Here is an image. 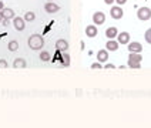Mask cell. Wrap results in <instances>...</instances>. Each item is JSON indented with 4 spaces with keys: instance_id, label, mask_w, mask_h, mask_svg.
Returning a JSON list of instances; mask_svg holds the SVG:
<instances>
[{
    "instance_id": "cell-1",
    "label": "cell",
    "mask_w": 151,
    "mask_h": 128,
    "mask_svg": "<svg viewBox=\"0 0 151 128\" xmlns=\"http://www.w3.org/2000/svg\"><path fill=\"white\" fill-rule=\"evenodd\" d=\"M27 44H29V47L34 51H39L43 49V46H44V39H43L40 34H32L30 37H29V40H27Z\"/></svg>"
},
{
    "instance_id": "cell-2",
    "label": "cell",
    "mask_w": 151,
    "mask_h": 128,
    "mask_svg": "<svg viewBox=\"0 0 151 128\" xmlns=\"http://www.w3.org/2000/svg\"><path fill=\"white\" fill-rule=\"evenodd\" d=\"M137 17L141 20V21H147L151 19V9L150 7H140L137 11Z\"/></svg>"
},
{
    "instance_id": "cell-3",
    "label": "cell",
    "mask_w": 151,
    "mask_h": 128,
    "mask_svg": "<svg viewBox=\"0 0 151 128\" xmlns=\"http://www.w3.org/2000/svg\"><path fill=\"white\" fill-rule=\"evenodd\" d=\"M110 16L113 17L114 20H120V19H123L124 11H123L121 6H113V7L110 9Z\"/></svg>"
},
{
    "instance_id": "cell-4",
    "label": "cell",
    "mask_w": 151,
    "mask_h": 128,
    "mask_svg": "<svg viewBox=\"0 0 151 128\" xmlns=\"http://www.w3.org/2000/svg\"><path fill=\"white\" fill-rule=\"evenodd\" d=\"M13 26H14V29H16L17 31H23L26 29V20L23 19V17H14L13 19Z\"/></svg>"
},
{
    "instance_id": "cell-5",
    "label": "cell",
    "mask_w": 151,
    "mask_h": 128,
    "mask_svg": "<svg viewBox=\"0 0 151 128\" xmlns=\"http://www.w3.org/2000/svg\"><path fill=\"white\" fill-rule=\"evenodd\" d=\"M104 21H106V14H104L103 11H96V13L93 14V23L96 26L104 24Z\"/></svg>"
},
{
    "instance_id": "cell-6",
    "label": "cell",
    "mask_w": 151,
    "mask_h": 128,
    "mask_svg": "<svg viewBox=\"0 0 151 128\" xmlns=\"http://www.w3.org/2000/svg\"><path fill=\"white\" fill-rule=\"evenodd\" d=\"M127 47H128L130 53H141L143 51V46H141V43L138 41H130Z\"/></svg>"
},
{
    "instance_id": "cell-7",
    "label": "cell",
    "mask_w": 151,
    "mask_h": 128,
    "mask_svg": "<svg viewBox=\"0 0 151 128\" xmlns=\"http://www.w3.org/2000/svg\"><path fill=\"white\" fill-rule=\"evenodd\" d=\"M44 10H46L47 13H57V11H60V6L56 4L54 1H47V3L44 4Z\"/></svg>"
},
{
    "instance_id": "cell-8",
    "label": "cell",
    "mask_w": 151,
    "mask_h": 128,
    "mask_svg": "<svg viewBox=\"0 0 151 128\" xmlns=\"http://www.w3.org/2000/svg\"><path fill=\"white\" fill-rule=\"evenodd\" d=\"M56 49L61 53H64V51L68 50V41L67 40H64V39H59L57 41H56Z\"/></svg>"
},
{
    "instance_id": "cell-9",
    "label": "cell",
    "mask_w": 151,
    "mask_h": 128,
    "mask_svg": "<svg viewBox=\"0 0 151 128\" xmlns=\"http://www.w3.org/2000/svg\"><path fill=\"white\" fill-rule=\"evenodd\" d=\"M117 41H118V44H128V43H130V33H127V31L118 33Z\"/></svg>"
},
{
    "instance_id": "cell-10",
    "label": "cell",
    "mask_w": 151,
    "mask_h": 128,
    "mask_svg": "<svg viewBox=\"0 0 151 128\" xmlns=\"http://www.w3.org/2000/svg\"><path fill=\"white\" fill-rule=\"evenodd\" d=\"M141 61H143V56L140 53H130L127 64H130V63H141Z\"/></svg>"
},
{
    "instance_id": "cell-11",
    "label": "cell",
    "mask_w": 151,
    "mask_h": 128,
    "mask_svg": "<svg viewBox=\"0 0 151 128\" xmlns=\"http://www.w3.org/2000/svg\"><path fill=\"white\" fill-rule=\"evenodd\" d=\"M97 33H99V30H97L96 24H90V26H87V27H86V34H87V37L93 39V37H96V36H97Z\"/></svg>"
},
{
    "instance_id": "cell-12",
    "label": "cell",
    "mask_w": 151,
    "mask_h": 128,
    "mask_svg": "<svg viewBox=\"0 0 151 128\" xmlns=\"http://www.w3.org/2000/svg\"><path fill=\"white\" fill-rule=\"evenodd\" d=\"M107 60H109V51L107 50L97 51V61H99V63H106Z\"/></svg>"
},
{
    "instance_id": "cell-13",
    "label": "cell",
    "mask_w": 151,
    "mask_h": 128,
    "mask_svg": "<svg viewBox=\"0 0 151 128\" xmlns=\"http://www.w3.org/2000/svg\"><path fill=\"white\" fill-rule=\"evenodd\" d=\"M1 16H3V19H6V20H10V19H14L16 14H14V11H13L12 9L4 7L1 10Z\"/></svg>"
},
{
    "instance_id": "cell-14",
    "label": "cell",
    "mask_w": 151,
    "mask_h": 128,
    "mask_svg": "<svg viewBox=\"0 0 151 128\" xmlns=\"http://www.w3.org/2000/svg\"><path fill=\"white\" fill-rule=\"evenodd\" d=\"M117 34H118L117 27H109V29L106 30V37H107L109 40H113L114 37H117Z\"/></svg>"
},
{
    "instance_id": "cell-15",
    "label": "cell",
    "mask_w": 151,
    "mask_h": 128,
    "mask_svg": "<svg viewBox=\"0 0 151 128\" xmlns=\"http://www.w3.org/2000/svg\"><path fill=\"white\" fill-rule=\"evenodd\" d=\"M106 50L107 51H117L118 50V41L116 40H109L106 43Z\"/></svg>"
},
{
    "instance_id": "cell-16",
    "label": "cell",
    "mask_w": 151,
    "mask_h": 128,
    "mask_svg": "<svg viewBox=\"0 0 151 128\" xmlns=\"http://www.w3.org/2000/svg\"><path fill=\"white\" fill-rule=\"evenodd\" d=\"M27 67V63L24 59H16L13 61V68H26Z\"/></svg>"
},
{
    "instance_id": "cell-17",
    "label": "cell",
    "mask_w": 151,
    "mask_h": 128,
    "mask_svg": "<svg viewBox=\"0 0 151 128\" xmlns=\"http://www.w3.org/2000/svg\"><path fill=\"white\" fill-rule=\"evenodd\" d=\"M60 63H61V66H64V67H68V66H70V56H68L67 51H64V53H63Z\"/></svg>"
},
{
    "instance_id": "cell-18",
    "label": "cell",
    "mask_w": 151,
    "mask_h": 128,
    "mask_svg": "<svg viewBox=\"0 0 151 128\" xmlns=\"http://www.w3.org/2000/svg\"><path fill=\"white\" fill-rule=\"evenodd\" d=\"M7 50L12 51V53H14V51L19 50V41H16V40H10L7 44Z\"/></svg>"
},
{
    "instance_id": "cell-19",
    "label": "cell",
    "mask_w": 151,
    "mask_h": 128,
    "mask_svg": "<svg viewBox=\"0 0 151 128\" xmlns=\"http://www.w3.org/2000/svg\"><path fill=\"white\" fill-rule=\"evenodd\" d=\"M39 57H40V60H42V61H44V63L50 61V59H51V56H50V53H49V51H42Z\"/></svg>"
},
{
    "instance_id": "cell-20",
    "label": "cell",
    "mask_w": 151,
    "mask_h": 128,
    "mask_svg": "<svg viewBox=\"0 0 151 128\" xmlns=\"http://www.w3.org/2000/svg\"><path fill=\"white\" fill-rule=\"evenodd\" d=\"M24 19L26 21H34V19H36V14H34V11H26L24 14Z\"/></svg>"
},
{
    "instance_id": "cell-21",
    "label": "cell",
    "mask_w": 151,
    "mask_h": 128,
    "mask_svg": "<svg viewBox=\"0 0 151 128\" xmlns=\"http://www.w3.org/2000/svg\"><path fill=\"white\" fill-rule=\"evenodd\" d=\"M144 39H145V41L148 43V44H151V29H148V30L144 33Z\"/></svg>"
},
{
    "instance_id": "cell-22",
    "label": "cell",
    "mask_w": 151,
    "mask_h": 128,
    "mask_svg": "<svg viewBox=\"0 0 151 128\" xmlns=\"http://www.w3.org/2000/svg\"><path fill=\"white\" fill-rule=\"evenodd\" d=\"M127 66L130 68H135V70H137V68H141V63H130V64H127Z\"/></svg>"
},
{
    "instance_id": "cell-23",
    "label": "cell",
    "mask_w": 151,
    "mask_h": 128,
    "mask_svg": "<svg viewBox=\"0 0 151 128\" xmlns=\"http://www.w3.org/2000/svg\"><path fill=\"white\" fill-rule=\"evenodd\" d=\"M91 68L93 70H100V68H103V66H101V63L97 61V63H93L91 64Z\"/></svg>"
},
{
    "instance_id": "cell-24",
    "label": "cell",
    "mask_w": 151,
    "mask_h": 128,
    "mask_svg": "<svg viewBox=\"0 0 151 128\" xmlns=\"http://www.w3.org/2000/svg\"><path fill=\"white\" fill-rule=\"evenodd\" d=\"M7 67H9L7 61L4 59H0V68H7Z\"/></svg>"
},
{
    "instance_id": "cell-25",
    "label": "cell",
    "mask_w": 151,
    "mask_h": 128,
    "mask_svg": "<svg viewBox=\"0 0 151 128\" xmlns=\"http://www.w3.org/2000/svg\"><path fill=\"white\" fill-rule=\"evenodd\" d=\"M116 3H117L118 6H123V4H126L127 0H116Z\"/></svg>"
},
{
    "instance_id": "cell-26",
    "label": "cell",
    "mask_w": 151,
    "mask_h": 128,
    "mask_svg": "<svg viewBox=\"0 0 151 128\" xmlns=\"http://www.w3.org/2000/svg\"><path fill=\"white\" fill-rule=\"evenodd\" d=\"M104 68H109V70H114V68H116V66H114V64H106V67Z\"/></svg>"
},
{
    "instance_id": "cell-27",
    "label": "cell",
    "mask_w": 151,
    "mask_h": 128,
    "mask_svg": "<svg viewBox=\"0 0 151 128\" xmlns=\"http://www.w3.org/2000/svg\"><path fill=\"white\" fill-rule=\"evenodd\" d=\"M114 1H116V0H104V3H106V4H113Z\"/></svg>"
},
{
    "instance_id": "cell-28",
    "label": "cell",
    "mask_w": 151,
    "mask_h": 128,
    "mask_svg": "<svg viewBox=\"0 0 151 128\" xmlns=\"http://www.w3.org/2000/svg\"><path fill=\"white\" fill-rule=\"evenodd\" d=\"M3 9H4V4H3V1H0V11H1Z\"/></svg>"
},
{
    "instance_id": "cell-29",
    "label": "cell",
    "mask_w": 151,
    "mask_h": 128,
    "mask_svg": "<svg viewBox=\"0 0 151 128\" xmlns=\"http://www.w3.org/2000/svg\"><path fill=\"white\" fill-rule=\"evenodd\" d=\"M3 20H4V19H3V16H1V11H0V23H1Z\"/></svg>"
},
{
    "instance_id": "cell-30",
    "label": "cell",
    "mask_w": 151,
    "mask_h": 128,
    "mask_svg": "<svg viewBox=\"0 0 151 128\" xmlns=\"http://www.w3.org/2000/svg\"><path fill=\"white\" fill-rule=\"evenodd\" d=\"M49 1H53V0H49Z\"/></svg>"
}]
</instances>
